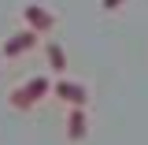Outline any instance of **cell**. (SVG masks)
Wrapping results in <instances>:
<instances>
[{"label":"cell","mask_w":148,"mask_h":145,"mask_svg":"<svg viewBox=\"0 0 148 145\" xmlns=\"http://www.w3.org/2000/svg\"><path fill=\"white\" fill-rule=\"evenodd\" d=\"M85 134H89L85 108H78V104H74V108L67 112V138H71V142H85Z\"/></svg>","instance_id":"cell-5"},{"label":"cell","mask_w":148,"mask_h":145,"mask_svg":"<svg viewBox=\"0 0 148 145\" xmlns=\"http://www.w3.org/2000/svg\"><path fill=\"white\" fill-rule=\"evenodd\" d=\"M48 89H52V86H48V78H30L26 86H18V89L11 93V108H15V112H30Z\"/></svg>","instance_id":"cell-1"},{"label":"cell","mask_w":148,"mask_h":145,"mask_svg":"<svg viewBox=\"0 0 148 145\" xmlns=\"http://www.w3.org/2000/svg\"><path fill=\"white\" fill-rule=\"evenodd\" d=\"M56 97L59 101H67V104H78V108H85L89 104V89L82 86V82H71V78H63V82H56Z\"/></svg>","instance_id":"cell-2"},{"label":"cell","mask_w":148,"mask_h":145,"mask_svg":"<svg viewBox=\"0 0 148 145\" xmlns=\"http://www.w3.org/2000/svg\"><path fill=\"white\" fill-rule=\"evenodd\" d=\"M48 63H52V71H63L67 67V56H63L59 45H48Z\"/></svg>","instance_id":"cell-6"},{"label":"cell","mask_w":148,"mask_h":145,"mask_svg":"<svg viewBox=\"0 0 148 145\" xmlns=\"http://www.w3.org/2000/svg\"><path fill=\"white\" fill-rule=\"evenodd\" d=\"M22 19H26V26H30V30H37V34L56 26V15H52V11H45L41 4H26V8H22Z\"/></svg>","instance_id":"cell-3"},{"label":"cell","mask_w":148,"mask_h":145,"mask_svg":"<svg viewBox=\"0 0 148 145\" xmlns=\"http://www.w3.org/2000/svg\"><path fill=\"white\" fill-rule=\"evenodd\" d=\"M37 45V30H18V34H11L8 41H4V56H22V52H30Z\"/></svg>","instance_id":"cell-4"},{"label":"cell","mask_w":148,"mask_h":145,"mask_svg":"<svg viewBox=\"0 0 148 145\" xmlns=\"http://www.w3.org/2000/svg\"><path fill=\"white\" fill-rule=\"evenodd\" d=\"M100 4H104V11H115V8H122L126 0H100Z\"/></svg>","instance_id":"cell-7"}]
</instances>
